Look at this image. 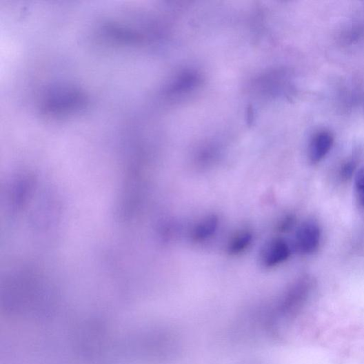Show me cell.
I'll return each instance as SVG.
<instances>
[{"mask_svg": "<svg viewBox=\"0 0 364 364\" xmlns=\"http://www.w3.org/2000/svg\"><path fill=\"white\" fill-rule=\"evenodd\" d=\"M354 163H350L345 165L343 170V175L345 178H350L354 170Z\"/></svg>", "mask_w": 364, "mask_h": 364, "instance_id": "cell-7", "label": "cell"}, {"mask_svg": "<svg viewBox=\"0 0 364 364\" xmlns=\"http://www.w3.org/2000/svg\"><path fill=\"white\" fill-rule=\"evenodd\" d=\"M219 220L216 215L203 218L194 227L191 238L196 243H203L210 239L219 229Z\"/></svg>", "mask_w": 364, "mask_h": 364, "instance_id": "cell-4", "label": "cell"}, {"mask_svg": "<svg viewBox=\"0 0 364 364\" xmlns=\"http://www.w3.org/2000/svg\"><path fill=\"white\" fill-rule=\"evenodd\" d=\"M321 233L320 228L312 221L303 223L296 233L294 244L298 252L302 254H311L320 245Z\"/></svg>", "mask_w": 364, "mask_h": 364, "instance_id": "cell-1", "label": "cell"}, {"mask_svg": "<svg viewBox=\"0 0 364 364\" xmlns=\"http://www.w3.org/2000/svg\"><path fill=\"white\" fill-rule=\"evenodd\" d=\"M253 240V234L250 231L243 230L236 233L228 244V253L232 256L244 253L252 245Z\"/></svg>", "mask_w": 364, "mask_h": 364, "instance_id": "cell-5", "label": "cell"}, {"mask_svg": "<svg viewBox=\"0 0 364 364\" xmlns=\"http://www.w3.org/2000/svg\"><path fill=\"white\" fill-rule=\"evenodd\" d=\"M355 190L359 203L364 207V168L356 175Z\"/></svg>", "mask_w": 364, "mask_h": 364, "instance_id": "cell-6", "label": "cell"}, {"mask_svg": "<svg viewBox=\"0 0 364 364\" xmlns=\"http://www.w3.org/2000/svg\"><path fill=\"white\" fill-rule=\"evenodd\" d=\"M334 136L331 132L321 131L315 134L309 145V158L313 163L321 162L332 149Z\"/></svg>", "mask_w": 364, "mask_h": 364, "instance_id": "cell-3", "label": "cell"}, {"mask_svg": "<svg viewBox=\"0 0 364 364\" xmlns=\"http://www.w3.org/2000/svg\"><path fill=\"white\" fill-rule=\"evenodd\" d=\"M290 254L291 249L285 241L281 239H272L263 247L261 262L264 267L272 268L285 262Z\"/></svg>", "mask_w": 364, "mask_h": 364, "instance_id": "cell-2", "label": "cell"}]
</instances>
